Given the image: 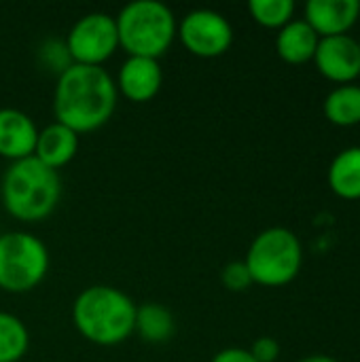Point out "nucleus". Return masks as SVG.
<instances>
[{
	"label": "nucleus",
	"instance_id": "nucleus-12",
	"mask_svg": "<svg viewBox=\"0 0 360 362\" xmlns=\"http://www.w3.org/2000/svg\"><path fill=\"white\" fill-rule=\"evenodd\" d=\"M38 129L34 121L17 108H0V157L21 161L34 157Z\"/></svg>",
	"mask_w": 360,
	"mask_h": 362
},
{
	"label": "nucleus",
	"instance_id": "nucleus-19",
	"mask_svg": "<svg viewBox=\"0 0 360 362\" xmlns=\"http://www.w3.org/2000/svg\"><path fill=\"white\" fill-rule=\"evenodd\" d=\"M250 17L269 30H280L289 21H293L295 15V2L293 0H250L248 2Z\"/></svg>",
	"mask_w": 360,
	"mask_h": 362
},
{
	"label": "nucleus",
	"instance_id": "nucleus-17",
	"mask_svg": "<svg viewBox=\"0 0 360 362\" xmlns=\"http://www.w3.org/2000/svg\"><path fill=\"white\" fill-rule=\"evenodd\" d=\"M325 117L337 127L360 125V85H337L325 98Z\"/></svg>",
	"mask_w": 360,
	"mask_h": 362
},
{
	"label": "nucleus",
	"instance_id": "nucleus-23",
	"mask_svg": "<svg viewBox=\"0 0 360 362\" xmlns=\"http://www.w3.org/2000/svg\"><path fill=\"white\" fill-rule=\"evenodd\" d=\"M210 362H257L252 358L250 350H244V348H227V350H221L219 354H214V358Z\"/></svg>",
	"mask_w": 360,
	"mask_h": 362
},
{
	"label": "nucleus",
	"instance_id": "nucleus-25",
	"mask_svg": "<svg viewBox=\"0 0 360 362\" xmlns=\"http://www.w3.org/2000/svg\"><path fill=\"white\" fill-rule=\"evenodd\" d=\"M359 45H360V38H359Z\"/></svg>",
	"mask_w": 360,
	"mask_h": 362
},
{
	"label": "nucleus",
	"instance_id": "nucleus-13",
	"mask_svg": "<svg viewBox=\"0 0 360 362\" xmlns=\"http://www.w3.org/2000/svg\"><path fill=\"white\" fill-rule=\"evenodd\" d=\"M76 151H79V134L53 121L51 125L38 132L34 157L47 168L57 172L59 168L68 165L74 159Z\"/></svg>",
	"mask_w": 360,
	"mask_h": 362
},
{
	"label": "nucleus",
	"instance_id": "nucleus-11",
	"mask_svg": "<svg viewBox=\"0 0 360 362\" xmlns=\"http://www.w3.org/2000/svg\"><path fill=\"white\" fill-rule=\"evenodd\" d=\"M360 17L359 0H310L306 4V21L320 36L348 34Z\"/></svg>",
	"mask_w": 360,
	"mask_h": 362
},
{
	"label": "nucleus",
	"instance_id": "nucleus-24",
	"mask_svg": "<svg viewBox=\"0 0 360 362\" xmlns=\"http://www.w3.org/2000/svg\"><path fill=\"white\" fill-rule=\"evenodd\" d=\"M299 362H337L333 356H327V354H312V356H306Z\"/></svg>",
	"mask_w": 360,
	"mask_h": 362
},
{
	"label": "nucleus",
	"instance_id": "nucleus-1",
	"mask_svg": "<svg viewBox=\"0 0 360 362\" xmlns=\"http://www.w3.org/2000/svg\"><path fill=\"white\" fill-rule=\"evenodd\" d=\"M117 85L102 66L72 64L57 76L53 93L55 121L74 134L100 129L117 108Z\"/></svg>",
	"mask_w": 360,
	"mask_h": 362
},
{
	"label": "nucleus",
	"instance_id": "nucleus-18",
	"mask_svg": "<svg viewBox=\"0 0 360 362\" xmlns=\"http://www.w3.org/2000/svg\"><path fill=\"white\" fill-rule=\"evenodd\" d=\"M30 335L21 318L0 312V362H19L28 352Z\"/></svg>",
	"mask_w": 360,
	"mask_h": 362
},
{
	"label": "nucleus",
	"instance_id": "nucleus-3",
	"mask_svg": "<svg viewBox=\"0 0 360 362\" xmlns=\"http://www.w3.org/2000/svg\"><path fill=\"white\" fill-rule=\"evenodd\" d=\"M0 195L6 212L23 223H38L47 218L62 195L59 174L36 157L13 161L2 176Z\"/></svg>",
	"mask_w": 360,
	"mask_h": 362
},
{
	"label": "nucleus",
	"instance_id": "nucleus-4",
	"mask_svg": "<svg viewBox=\"0 0 360 362\" xmlns=\"http://www.w3.org/2000/svg\"><path fill=\"white\" fill-rule=\"evenodd\" d=\"M119 47L129 57L159 59L176 38V17L170 6L157 0L125 4L115 17Z\"/></svg>",
	"mask_w": 360,
	"mask_h": 362
},
{
	"label": "nucleus",
	"instance_id": "nucleus-6",
	"mask_svg": "<svg viewBox=\"0 0 360 362\" xmlns=\"http://www.w3.org/2000/svg\"><path fill=\"white\" fill-rule=\"evenodd\" d=\"M49 272L47 246L28 231L0 235V288L6 293L34 291Z\"/></svg>",
	"mask_w": 360,
	"mask_h": 362
},
{
	"label": "nucleus",
	"instance_id": "nucleus-20",
	"mask_svg": "<svg viewBox=\"0 0 360 362\" xmlns=\"http://www.w3.org/2000/svg\"><path fill=\"white\" fill-rule=\"evenodd\" d=\"M221 282L227 291L231 293H242L246 291L250 284H252V278H250V272L246 267L244 261H233V263H227L221 272Z\"/></svg>",
	"mask_w": 360,
	"mask_h": 362
},
{
	"label": "nucleus",
	"instance_id": "nucleus-21",
	"mask_svg": "<svg viewBox=\"0 0 360 362\" xmlns=\"http://www.w3.org/2000/svg\"><path fill=\"white\" fill-rule=\"evenodd\" d=\"M40 59L45 62L47 68H55L59 74L72 66V59H70V53L66 49V42H59V40H47L42 47H40Z\"/></svg>",
	"mask_w": 360,
	"mask_h": 362
},
{
	"label": "nucleus",
	"instance_id": "nucleus-9",
	"mask_svg": "<svg viewBox=\"0 0 360 362\" xmlns=\"http://www.w3.org/2000/svg\"><path fill=\"white\" fill-rule=\"evenodd\" d=\"M314 64L318 72L337 85H350L360 76V45L359 38L350 34L327 36L318 40Z\"/></svg>",
	"mask_w": 360,
	"mask_h": 362
},
{
	"label": "nucleus",
	"instance_id": "nucleus-7",
	"mask_svg": "<svg viewBox=\"0 0 360 362\" xmlns=\"http://www.w3.org/2000/svg\"><path fill=\"white\" fill-rule=\"evenodd\" d=\"M66 49L72 64L102 66L119 49L115 17L108 13H89L81 17L66 36Z\"/></svg>",
	"mask_w": 360,
	"mask_h": 362
},
{
	"label": "nucleus",
	"instance_id": "nucleus-22",
	"mask_svg": "<svg viewBox=\"0 0 360 362\" xmlns=\"http://www.w3.org/2000/svg\"><path fill=\"white\" fill-rule=\"evenodd\" d=\"M250 354L257 362H276L280 356V344L274 337H259L250 346Z\"/></svg>",
	"mask_w": 360,
	"mask_h": 362
},
{
	"label": "nucleus",
	"instance_id": "nucleus-14",
	"mask_svg": "<svg viewBox=\"0 0 360 362\" xmlns=\"http://www.w3.org/2000/svg\"><path fill=\"white\" fill-rule=\"evenodd\" d=\"M318 40L320 36L310 28L306 19H293L284 28L278 30L276 51L280 59H284L286 64L299 66V64H308L314 59Z\"/></svg>",
	"mask_w": 360,
	"mask_h": 362
},
{
	"label": "nucleus",
	"instance_id": "nucleus-2",
	"mask_svg": "<svg viewBox=\"0 0 360 362\" xmlns=\"http://www.w3.org/2000/svg\"><path fill=\"white\" fill-rule=\"evenodd\" d=\"M138 305L115 286H89L85 288L74 305L72 320L76 331L95 346L110 348L119 346L136 329Z\"/></svg>",
	"mask_w": 360,
	"mask_h": 362
},
{
	"label": "nucleus",
	"instance_id": "nucleus-8",
	"mask_svg": "<svg viewBox=\"0 0 360 362\" xmlns=\"http://www.w3.org/2000/svg\"><path fill=\"white\" fill-rule=\"evenodd\" d=\"M176 36L191 55L214 59L229 51L233 42V28L229 19L219 11L195 8L180 19Z\"/></svg>",
	"mask_w": 360,
	"mask_h": 362
},
{
	"label": "nucleus",
	"instance_id": "nucleus-10",
	"mask_svg": "<svg viewBox=\"0 0 360 362\" xmlns=\"http://www.w3.org/2000/svg\"><path fill=\"white\" fill-rule=\"evenodd\" d=\"M115 85L117 91H121V95L127 98L129 102H138V104L151 102L163 85V72L159 59L127 57L119 70Z\"/></svg>",
	"mask_w": 360,
	"mask_h": 362
},
{
	"label": "nucleus",
	"instance_id": "nucleus-15",
	"mask_svg": "<svg viewBox=\"0 0 360 362\" xmlns=\"http://www.w3.org/2000/svg\"><path fill=\"white\" fill-rule=\"evenodd\" d=\"M327 180L331 191L348 202L360 199V146L344 148L329 165Z\"/></svg>",
	"mask_w": 360,
	"mask_h": 362
},
{
	"label": "nucleus",
	"instance_id": "nucleus-5",
	"mask_svg": "<svg viewBox=\"0 0 360 362\" xmlns=\"http://www.w3.org/2000/svg\"><path fill=\"white\" fill-rule=\"evenodd\" d=\"M252 284L280 288L291 284L303 265L301 240L286 227H269L261 231L244 259Z\"/></svg>",
	"mask_w": 360,
	"mask_h": 362
},
{
	"label": "nucleus",
	"instance_id": "nucleus-16",
	"mask_svg": "<svg viewBox=\"0 0 360 362\" xmlns=\"http://www.w3.org/2000/svg\"><path fill=\"white\" fill-rule=\"evenodd\" d=\"M146 344H166L176 333L174 316L159 303H144L136 310V329Z\"/></svg>",
	"mask_w": 360,
	"mask_h": 362
}]
</instances>
